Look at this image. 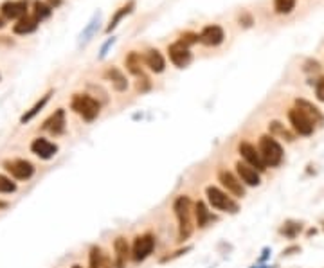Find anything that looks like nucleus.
Here are the masks:
<instances>
[{"label":"nucleus","mask_w":324,"mask_h":268,"mask_svg":"<svg viewBox=\"0 0 324 268\" xmlns=\"http://www.w3.org/2000/svg\"><path fill=\"white\" fill-rule=\"evenodd\" d=\"M168 54H170V60L171 63L178 69H184V67H188L193 60V54L189 51L188 45H184V43L177 42V43H171L170 47H168Z\"/></svg>","instance_id":"1a4fd4ad"},{"label":"nucleus","mask_w":324,"mask_h":268,"mask_svg":"<svg viewBox=\"0 0 324 268\" xmlns=\"http://www.w3.org/2000/svg\"><path fill=\"white\" fill-rule=\"evenodd\" d=\"M236 173H238V179L242 180L245 185H250V187H256V185L261 184V179H259V171H256L252 166H248L247 162H236Z\"/></svg>","instance_id":"4468645a"},{"label":"nucleus","mask_w":324,"mask_h":268,"mask_svg":"<svg viewBox=\"0 0 324 268\" xmlns=\"http://www.w3.org/2000/svg\"><path fill=\"white\" fill-rule=\"evenodd\" d=\"M38 24H40V20L35 15H25L13 25V33L15 35H29V33H35L38 29Z\"/></svg>","instance_id":"a211bd4d"},{"label":"nucleus","mask_w":324,"mask_h":268,"mask_svg":"<svg viewBox=\"0 0 324 268\" xmlns=\"http://www.w3.org/2000/svg\"><path fill=\"white\" fill-rule=\"evenodd\" d=\"M180 43H184V45H193V43L200 42V35H196V33H191V31H186V33H182L180 35V40H178Z\"/></svg>","instance_id":"7c9ffc66"},{"label":"nucleus","mask_w":324,"mask_h":268,"mask_svg":"<svg viewBox=\"0 0 324 268\" xmlns=\"http://www.w3.org/2000/svg\"><path fill=\"white\" fill-rule=\"evenodd\" d=\"M173 211L178 221V239L184 241L193 234V213L194 207L189 197H178L173 202Z\"/></svg>","instance_id":"f257e3e1"},{"label":"nucleus","mask_w":324,"mask_h":268,"mask_svg":"<svg viewBox=\"0 0 324 268\" xmlns=\"http://www.w3.org/2000/svg\"><path fill=\"white\" fill-rule=\"evenodd\" d=\"M51 95H53V90H51V92H47L45 95H41V99H38V101L33 105V108H31V110H27V112H25L24 115L20 117V123H22V125H25V123H29V121L35 119L36 115H38V113L43 110V107H45V105L49 103Z\"/></svg>","instance_id":"5701e85b"},{"label":"nucleus","mask_w":324,"mask_h":268,"mask_svg":"<svg viewBox=\"0 0 324 268\" xmlns=\"http://www.w3.org/2000/svg\"><path fill=\"white\" fill-rule=\"evenodd\" d=\"M268 131H270V135L274 139L276 137H283L285 141H288V143H292L294 141V135L290 133L286 128H285L281 123H277V121H274V123H270V126H268Z\"/></svg>","instance_id":"a878e982"},{"label":"nucleus","mask_w":324,"mask_h":268,"mask_svg":"<svg viewBox=\"0 0 324 268\" xmlns=\"http://www.w3.org/2000/svg\"><path fill=\"white\" fill-rule=\"evenodd\" d=\"M65 125H67V121H65V110L63 108H58V110L41 125V130L51 131L53 135H61L65 131Z\"/></svg>","instance_id":"dca6fc26"},{"label":"nucleus","mask_w":324,"mask_h":268,"mask_svg":"<svg viewBox=\"0 0 324 268\" xmlns=\"http://www.w3.org/2000/svg\"><path fill=\"white\" fill-rule=\"evenodd\" d=\"M105 78L112 83V87L117 90V92H124V90L128 89V79H126V76L119 71L117 67H110V69L105 72Z\"/></svg>","instance_id":"aec40b11"},{"label":"nucleus","mask_w":324,"mask_h":268,"mask_svg":"<svg viewBox=\"0 0 324 268\" xmlns=\"http://www.w3.org/2000/svg\"><path fill=\"white\" fill-rule=\"evenodd\" d=\"M130 257H132V252H130L126 238H123V236L115 238V241H114V267L126 268Z\"/></svg>","instance_id":"f8f14e48"},{"label":"nucleus","mask_w":324,"mask_h":268,"mask_svg":"<svg viewBox=\"0 0 324 268\" xmlns=\"http://www.w3.org/2000/svg\"><path fill=\"white\" fill-rule=\"evenodd\" d=\"M126 67H128V71L132 72L133 76H142V58H141V54L130 53L128 58H126Z\"/></svg>","instance_id":"393cba45"},{"label":"nucleus","mask_w":324,"mask_h":268,"mask_svg":"<svg viewBox=\"0 0 324 268\" xmlns=\"http://www.w3.org/2000/svg\"><path fill=\"white\" fill-rule=\"evenodd\" d=\"M4 169L17 180H29L35 175V166L29 161H24V159L4 161Z\"/></svg>","instance_id":"0eeeda50"},{"label":"nucleus","mask_w":324,"mask_h":268,"mask_svg":"<svg viewBox=\"0 0 324 268\" xmlns=\"http://www.w3.org/2000/svg\"><path fill=\"white\" fill-rule=\"evenodd\" d=\"M72 268H81V267H79V265H74V267H72Z\"/></svg>","instance_id":"e433bc0d"},{"label":"nucleus","mask_w":324,"mask_h":268,"mask_svg":"<svg viewBox=\"0 0 324 268\" xmlns=\"http://www.w3.org/2000/svg\"><path fill=\"white\" fill-rule=\"evenodd\" d=\"M315 95L321 103H324V76L319 78V81L315 83Z\"/></svg>","instance_id":"2f4dec72"},{"label":"nucleus","mask_w":324,"mask_h":268,"mask_svg":"<svg viewBox=\"0 0 324 268\" xmlns=\"http://www.w3.org/2000/svg\"><path fill=\"white\" fill-rule=\"evenodd\" d=\"M225 33L220 25H207L200 33V43L207 45V47H216L224 42Z\"/></svg>","instance_id":"2eb2a0df"},{"label":"nucleus","mask_w":324,"mask_h":268,"mask_svg":"<svg viewBox=\"0 0 324 268\" xmlns=\"http://www.w3.org/2000/svg\"><path fill=\"white\" fill-rule=\"evenodd\" d=\"M242 22H245V27H248V25L252 24V17H250V15H242V17H240V24H242Z\"/></svg>","instance_id":"72a5a7b5"},{"label":"nucleus","mask_w":324,"mask_h":268,"mask_svg":"<svg viewBox=\"0 0 324 268\" xmlns=\"http://www.w3.org/2000/svg\"><path fill=\"white\" fill-rule=\"evenodd\" d=\"M47 4L54 9V7H58L61 4V0H47Z\"/></svg>","instance_id":"f704fd0d"},{"label":"nucleus","mask_w":324,"mask_h":268,"mask_svg":"<svg viewBox=\"0 0 324 268\" xmlns=\"http://www.w3.org/2000/svg\"><path fill=\"white\" fill-rule=\"evenodd\" d=\"M31 151H33L36 157L43 159V161H49V159H53V157L58 153V146L54 143H51V141H47V139L38 137L31 144Z\"/></svg>","instance_id":"ddd939ff"},{"label":"nucleus","mask_w":324,"mask_h":268,"mask_svg":"<svg viewBox=\"0 0 324 268\" xmlns=\"http://www.w3.org/2000/svg\"><path fill=\"white\" fill-rule=\"evenodd\" d=\"M301 231H303V225H301V223H297V221H286V223H283V227L279 229V232L283 234L285 238H288V239L297 238Z\"/></svg>","instance_id":"bb28decb"},{"label":"nucleus","mask_w":324,"mask_h":268,"mask_svg":"<svg viewBox=\"0 0 324 268\" xmlns=\"http://www.w3.org/2000/svg\"><path fill=\"white\" fill-rule=\"evenodd\" d=\"M4 25H6V20H4V18H0V29H2Z\"/></svg>","instance_id":"c9c22d12"},{"label":"nucleus","mask_w":324,"mask_h":268,"mask_svg":"<svg viewBox=\"0 0 324 268\" xmlns=\"http://www.w3.org/2000/svg\"><path fill=\"white\" fill-rule=\"evenodd\" d=\"M144 63L146 67H150V71L155 72V74H160V72H164L166 69V61L162 58V54L157 51V49H150L144 56Z\"/></svg>","instance_id":"6ab92c4d"},{"label":"nucleus","mask_w":324,"mask_h":268,"mask_svg":"<svg viewBox=\"0 0 324 268\" xmlns=\"http://www.w3.org/2000/svg\"><path fill=\"white\" fill-rule=\"evenodd\" d=\"M71 108L83 121H87V123H92L101 112L99 103L87 94H74V97H72L71 101Z\"/></svg>","instance_id":"7ed1b4c3"},{"label":"nucleus","mask_w":324,"mask_h":268,"mask_svg":"<svg viewBox=\"0 0 324 268\" xmlns=\"http://www.w3.org/2000/svg\"><path fill=\"white\" fill-rule=\"evenodd\" d=\"M89 267L90 268H112V259L108 257L101 247H92L89 254Z\"/></svg>","instance_id":"f3484780"},{"label":"nucleus","mask_w":324,"mask_h":268,"mask_svg":"<svg viewBox=\"0 0 324 268\" xmlns=\"http://www.w3.org/2000/svg\"><path fill=\"white\" fill-rule=\"evenodd\" d=\"M258 149H259V153H261V157H263V161H265L267 166L277 167L283 164V159H285L283 148H281V144L277 143L272 135H261V137H259Z\"/></svg>","instance_id":"f03ea898"},{"label":"nucleus","mask_w":324,"mask_h":268,"mask_svg":"<svg viewBox=\"0 0 324 268\" xmlns=\"http://www.w3.org/2000/svg\"><path fill=\"white\" fill-rule=\"evenodd\" d=\"M155 249V238L153 234H142L137 236L132 247V259L135 263H142L144 259L152 256V252Z\"/></svg>","instance_id":"423d86ee"},{"label":"nucleus","mask_w":324,"mask_h":268,"mask_svg":"<svg viewBox=\"0 0 324 268\" xmlns=\"http://www.w3.org/2000/svg\"><path fill=\"white\" fill-rule=\"evenodd\" d=\"M194 220H196V227H198V229H204V227H207L214 220L211 214V211L207 209V205L202 202V200H198V202L194 203Z\"/></svg>","instance_id":"412c9836"},{"label":"nucleus","mask_w":324,"mask_h":268,"mask_svg":"<svg viewBox=\"0 0 324 268\" xmlns=\"http://www.w3.org/2000/svg\"><path fill=\"white\" fill-rule=\"evenodd\" d=\"M295 7V0H274V9L279 15H288Z\"/></svg>","instance_id":"c85d7f7f"},{"label":"nucleus","mask_w":324,"mask_h":268,"mask_svg":"<svg viewBox=\"0 0 324 268\" xmlns=\"http://www.w3.org/2000/svg\"><path fill=\"white\" fill-rule=\"evenodd\" d=\"M206 197L207 202L212 209H218L222 213H238V203L229 197L225 191L214 187V185H207L206 187Z\"/></svg>","instance_id":"20e7f679"},{"label":"nucleus","mask_w":324,"mask_h":268,"mask_svg":"<svg viewBox=\"0 0 324 268\" xmlns=\"http://www.w3.org/2000/svg\"><path fill=\"white\" fill-rule=\"evenodd\" d=\"M17 191V184L11 179H7L4 175H0V193H15Z\"/></svg>","instance_id":"c756f323"},{"label":"nucleus","mask_w":324,"mask_h":268,"mask_svg":"<svg viewBox=\"0 0 324 268\" xmlns=\"http://www.w3.org/2000/svg\"><path fill=\"white\" fill-rule=\"evenodd\" d=\"M33 15H35L38 20H45V18H49L51 15H53V7L49 6L47 2H40V0H36L35 6H33Z\"/></svg>","instance_id":"cd10ccee"},{"label":"nucleus","mask_w":324,"mask_h":268,"mask_svg":"<svg viewBox=\"0 0 324 268\" xmlns=\"http://www.w3.org/2000/svg\"><path fill=\"white\" fill-rule=\"evenodd\" d=\"M288 121H290V125H292V128H294V131L297 133V135H301V137H310V135H313L315 126H317L310 117H308L306 113L295 107L290 108Z\"/></svg>","instance_id":"39448f33"},{"label":"nucleus","mask_w":324,"mask_h":268,"mask_svg":"<svg viewBox=\"0 0 324 268\" xmlns=\"http://www.w3.org/2000/svg\"><path fill=\"white\" fill-rule=\"evenodd\" d=\"M295 108L303 110V112L306 113L308 117H310V119H312L315 125H323V123H324V115L319 112V108L313 107L312 103L306 101V99H295Z\"/></svg>","instance_id":"4be33fe9"},{"label":"nucleus","mask_w":324,"mask_h":268,"mask_svg":"<svg viewBox=\"0 0 324 268\" xmlns=\"http://www.w3.org/2000/svg\"><path fill=\"white\" fill-rule=\"evenodd\" d=\"M238 151H240V155L245 159L248 166H252L256 171H259V173L267 171L268 166L265 164L263 157H261V153H259V149L256 146H252L250 143H240L238 144Z\"/></svg>","instance_id":"6e6552de"},{"label":"nucleus","mask_w":324,"mask_h":268,"mask_svg":"<svg viewBox=\"0 0 324 268\" xmlns=\"http://www.w3.org/2000/svg\"><path fill=\"white\" fill-rule=\"evenodd\" d=\"M0 13L7 20H20L27 15V2L25 0H6L0 6Z\"/></svg>","instance_id":"9b49d317"},{"label":"nucleus","mask_w":324,"mask_h":268,"mask_svg":"<svg viewBox=\"0 0 324 268\" xmlns=\"http://www.w3.org/2000/svg\"><path fill=\"white\" fill-rule=\"evenodd\" d=\"M218 179L220 182H222V185H224L225 189H227V193L229 195H232L234 198H243L245 197V185H243V182L238 177H234V175L230 173V171H225V169H222L218 173Z\"/></svg>","instance_id":"9d476101"},{"label":"nucleus","mask_w":324,"mask_h":268,"mask_svg":"<svg viewBox=\"0 0 324 268\" xmlns=\"http://www.w3.org/2000/svg\"><path fill=\"white\" fill-rule=\"evenodd\" d=\"M133 7H135V2H133V0H130V2H126L123 7H119L117 11H115V15L112 17V20H110V24L106 25V33H112V31L119 25V22H121L126 15H130V13L133 11Z\"/></svg>","instance_id":"b1692460"},{"label":"nucleus","mask_w":324,"mask_h":268,"mask_svg":"<svg viewBox=\"0 0 324 268\" xmlns=\"http://www.w3.org/2000/svg\"><path fill=\"white\" fill-rule=\"evenodd\" d=\"M150 89V79L142 74V76H139V81H137V90H141V92H146V90Z\"/></svg>","instance_id":"473e14b6"}]
</instances>
